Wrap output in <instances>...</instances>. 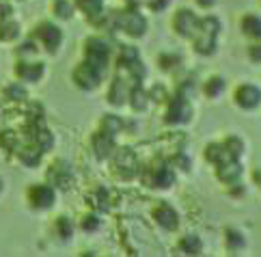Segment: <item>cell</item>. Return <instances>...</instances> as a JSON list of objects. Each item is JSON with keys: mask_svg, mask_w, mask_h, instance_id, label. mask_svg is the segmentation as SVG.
Wrapping results in <instances>:
<instances>
[{"mask_svg": "<svg viewBox=\"0 0 261 257\" xmlns=\"http://www.w3.org/2000/svg\"><path fill=\"white\" fill-rule=\"evenodd\" d=\"M20 73H22V76H26L29 80H35V78H39L41 65H22L20 67Z\"/></svg>", "mask_w": 261, "mask_h": 257, "instance_id": "3", "label": "cell"}, {"mask_svg": "<svg viewBox=\"0 0 261 257\" xmlns=\"http://www.w3.org/2000/svg\"><path fill=\"white\" fill-rule=\"evenodd\" d=\"M41 39L45 41V45H48L50 50H54L57 43H59V31L54 29V26L45 24V26H41Z\"/></svg>", "mask_w": 261, "mask_h": 257, "instance_id": "1", "label": "cell"}, {"mask_svg": "<svg viewBox=\"0 0 261 257\" xmlns=\"http://www.w3.org/2000/svg\"><path fill=\"white\" fill-rule=\"evenodd\" d=\"M33 201H35V205H50L52 203V190L50 188H45V186H39V188H35L33 190Z\"/></svg>", "mask_w": 261, "mask_h": 257, "instance_id": "2", "label": "cell"}]
</instances>
